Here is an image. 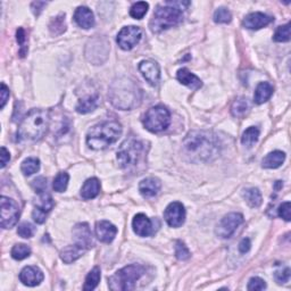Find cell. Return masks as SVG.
<instances>
[{
  "mask_svg": "<svg viewBox=\"0 0 291 291\" xmlns=\"http://www.w3.org/2000/svg\"><path fill=\"white\" fill-rule=\"evenodd\" d=\"M70 181V175L66 172H60L56 175V178L54 180L53 188L56 192H64L67 189V185H69Z\"/></svg>",
  "mask_w": 291,
  "mask_h": 291,
  "instance_id": "cell-33",
  "label": "cell"
},
{
  "mask_svg": "<svg viewBox=\"0 0 291 291\" xmlns=\"http://www.w3.org/2000/svg\"><path fill=\"white\" fill-rule=\"evenodd\" d=\"M232 19V14L230 10H227L224 7H220L214 13V20L218 24H226L230 23Z\"/></svg>",
  "mask_w": 291,
  "mask_h": 291,
  "instance_id": "cell-38",
  "label": "cell"
},
{
  "mask_svg": "<svg viewBox=\"0 0 291 291\" xmlns=\"http://www.w3.org/2000/svg\"><path fill=\"white\" fill-rule=\"evenodd\" d=\"M96 236L101 242L109 243L115 239L117 227L108 221H99L96 223Z\"/></svg>",
  "mask_w": 291,
  "mask_h": 291,
  "instance_id": "cell-19",
  "label": "cell"
},
{
  "mask_svg": "<svg viewBox=\"0 0 291 291\" xmlns=\"http://www.w3.org/2000/svg\"><path fill=\"white\" fill-rule=\"evenodd\" d=\"M53 207L54 200L51 198V196L49 194H46V192H41L39 198L34 202V211L32 213L33 220L38 224H43L46 221L48 213L53 210Z\"/></svg>",
  "mask_w": 291,
  "mask_h": 291,
  "instance_id": "cell-12",
  "label": "cell"
},
{
  "mask_svg": "<svg viewBox=\"0 0 291 291\" xmlns=\"http://www.w3.org/2000/svg\"><path fill=\"white\" fill-rule=\"evenodd\" d=\"M73 237H74L76 245L85 247L88 251L93 247L92 235L87 223H79L73 227Z\"/></svg>",
  "mask_w": 291,
  "mask_h": 291,
  "instance_id": "cell-14",
  "label": "cell"
},
{
  "mask_svg": "<svg viewBox=\"0 0 291 291\" xmlns=\"http://www.w3.org/2000/svg\"><path fill=\"white\" fill-rule=\"evenodd\" d=\"M184 148L192 158L212 160L220 154V141L210 131H192L185 137Z\"/></svg>",
  "mask_w": 291,
  "mask_h": 291,
  "instance_id": "cell-1",
  "label": "cell"
},
{
  "mask_svg": "<svg viewBox=\"0 0 291 291\" xmlns=\"http://www.w3.org/2000/svg\"><path fill=\"white\" fill-rule=\"evenodd\" d=\"M183 14L182 10L174 6H171L168 3L160 5L155 9L153 17L150 19L149 28L154 33H160L170 28H173L182 22Z\"/></svg>",
  "mask_w": 291,
  "mask_h": 291,
  "instance_id": "cell-5",
  "label": "cell"
},
{
  "mask_svg": "<svg viewBox=\"0 0 291 291\" xmlns=\"http://www.w3.org/2000/svg\"><path fill=\"white\" fill-rule=\"evenodd\" d=\"M2 204V211H0V224L3 228H12L16 225L19 217V209L15 200L8 198V197H2L0 200Z\"/></svg>",
  "mask_w": 291,
  "mask_h": 291,
  "instance_id": "cell-9",
  "label": "cell"
},
{
  "mask_svg": "<svg viewBox=\"0 0 291 291\" xmlns=\"http://www.w3.org/2000/svg\"><path fill=\"white\" fill-rule=\"evenodd\" d=\"M242 222L243 216L240 213H230V214L223 217L221 222L218 223L215 231L216 235L222 239L230 238L237 228L242 224Z\"/></svg>",
  "mask_w": 291,
  "mask_h": 291,
  "instance_id": "cell-10",
  "label": "cell"
},
{
  "mask_svg": "<svg viewBox=\"0 0 291 291\" xmlns=\"http://www.w3.org/2000/svg\"><path fill=\"white\" fill-rule=\"evenodd\" d=\"M142 36V31L138 27H126L119 31L116 38V43L123 50H131L137 46Z\"/></svg>",
  "mask_w": 291,
  "mask_h": 291,
  "instance_id": "cell-11",
  "label": "cell"
},
{
  "mask_svg": "<svg viewBox=\"0 0 291 291\" xmlns=\"http://www.w3.org/2000/svg\"><path fill=\"white\" fill-rule=\"evenodd\" d=\"M274 278L275 280H277V282L280 284L288 282L290 279V268L285 267L283 269H279V271L275 272Z\"/></svg>",
  "mask_w": 291,
  "mask_h": 291,
  "instance_id": "cell-44",
  "label": "cell"
},
{
  "mask_svg": "<svg viewBox=\"0 0 291 291\" xmlns=\"http://www.w3.org/2000/svg\"><path fill=\"white\" fill-rule=\"evenodd\" d=\"M34 226L28 222H24L17 227V235L24 239L32 238L34 235Z\"/></svg>",
  "mask_w": 291,
  "mask_h": 291,
  "instance_id": "cell-41",
  "label": "cell"
},
{
  "mask_svg": "<svg viewBox=\"0 0 291 291\" xmlns=\"http://www.w3.org/2000/svg\"><path fill=\"white\" fill-rule=\"evenodd\" d=\"M20 170H22L24 175H27V176L32 175L40 170V160L35 157L27 158L22 163V165H20Z\"/></svg>",
  "mask_w": 291,
  "mask_h": 291,
  "instance_id": "cell-32",
  "label": "cell"
},
{
  "mask_svg": "<svg viewBox=\"0 0 291 291\" xmlns=\"http://www.w3.org/2000/svg\"><path fill=\"white\" fill-rule=\"evenodd\" d=\"M12 257L16 261H22V259L28 258L31 255V249L24 243H17L12 249Z\"/></svg>",
  "mask_w": 291,
  "mask_h": 291,
  "instance_id": "cell-34",
  "label": "cell"
},
{
  "mask_svg": "<svg viewBox=\"0 0 291 291\" xmlns=\"http://www.w3.org/2000/svg\"><path fill=\"white\" fill-rule=\"evenodd\" d=\"M142 123L148 131L153 133L162 132L171 124V113L166 107L158 105L149 108L144 114Z\"/></svg>",
  "mask_w": 291,
  "mask_h": 291,
  "instance_id": "cell-8",
  "label": "cell"
},
{
  "mask_svg": "<svg viewBox=\"0 0 291 291\" xmlns=\"http://www.w3.org/2000/svg\"><path fill=\"white\" fill-rule=\"evenodd\" d=\"M251 246H252L251 240H249L248 238H243L240 241V243H239V252H240L241 254H246L249 252Z\"/></svg>",
  "mask_w": 291,
  "mask_h": 291,
  "instance_id": "cell-47",
  "label": "cell"
},
{
  "mask_svg": "<svg viewBox=\"0 0 291 291\" xmlns=\"http://www.w3.org/2000/svg\"><path fill=\"white\" fill-rule=\"evenodd\" d=\"M144 267L141 265H128L112 275L108 279L109 289L113 291L134 290L138 280L144 274Z\"/></svg>",
  "mask_w": 291,
  "mask_h": 291,
  "instance_id": "cell-7",
  "label": "cell"
},
{
  "mask_svg": "<svg viewBox=\"0 0 291 291\" xmlns=\"http://www.w3.org/2000/svg\"><path fill=\"white\" fill-rule=\"evenodd\" d=\"M148 9H149L148 3L139 2V3L134 4L133 6L131 7V9H130V15H131V16L133 18H136V19H141V18H143L144 15L147 14Z\"/></svg>",
  "mask_w": 291,
  "mask_h": 291,
  "instance_id": "cell-35",
  "label": "cell"
},
{
  "mask_svg": "<svg viewBox=\"0 0 291 291\" xmlns=\"http://www.w3.org/2000/svg\"><path fill=\"white\" fill-rule=\"evenodd\" d=\"M33 189L35 190V192H38V194H41V192H44L45 189L47 188V180L43 176H40V178L35 179L32 183Z\"/></svg>",
  "mask_w": 291,
  "mask_h": 291,
  "instance_id": "cell-45",
  "label": "cell"
},
{
  "mask_svg": "<svg viewBox=\"0 0 291 291\" xmlns=\"http://www.w3.org/2000/svg\"><path fill=\"white\" fill-rule=\"evenodd\" d=\"M242 196H243V198L246 199L247 204L251 207H253V209H257V207L262 205V201H263L262 194L257 188L246 189L245 191H243Z\"/></svg>",
  "mask_w": 291,
  "mask_h": 291,
  "instance_id": "cell-29",
  "label": "cell"
},
{
  "mask_svg": "<svg viewBox=\"0 0 291 291\" xmlns=\"http://www.w3.org/2000/svg\"><path fill=\"white\" fill-rule=\"evenodd\" d=\"M16 40L19 45V55L20 57H24L28 54V47H27V34L23 28H18L16 31Z\"/></svg>",
  "mask_w": 291,
  "mask_h": 291,
  "instance_id": "cell-39",
  "label": "cell"
},
{
  "mask_svg": "<svg viewBox=\"0 0 291 291\" xmlns=\"http://www.w3.org/2000/svg\"><path fill=\"white\" fill-rule=\"evenodd\" d=\"M164 218L170 226L180 227L185 221L184 206L179 201L171 202L164 212Z\"/></svg>",
  "mask_w": 291,
  "mask_h": 291,
  "instance_id": "cell-13",
  "label": "cell"
},
{
  "mask_svg": "<svg viewBox=\"0 0 291 291\" xmlns=\"http://www.w3.org/2000/svg\"><path fill=\"white\" fill-rule=\"evenodd\" d=\"M259 138V130L256 127L248 128L245 132H243L241 137V143L247 148H252L253 146L258 141Z\"/></svg>",
  "mask_w": 291,
  "mask_h": 291,
  "instance_id": "cell-30",
  "label": "cell"
},
{
  "mask_svg": "<svg viewBox=\"0 0 291 291\" xmlns=\"http://www.w3.org/2000/svg\"><path fill=\"white\" fill-rule=\"evenodd\" d=\"M285 159V154L280 150L269 153L262 160V166L264 169H278L281 166Z\"/></svg>",
  "mask_w": 291,
  "mask_h": 291,
  "instance_id": "cell-26",
  "label": "cell"
},
{
  "mask_svg": "<svg viewBox=\"0 0 291 291\" xmlns=\"http://www.w3.org/2000/svg\"><path fill=\"white\" fill-rule=\"evenodd\" d=\"M122 134V126L115 121H107L92 127L87 136V143L93 150H101L116 142Z\"/></svg>",
  "mask_w": 291,
  "mask_h": 291,
  "instance_id": "cell-4",
  "label": "cell"
},
{
  "mask_svg": "<svg viewBox=\"0 0 291 291\" xmlns=\"http://www.w3.org/2000/svg\"><path fill=\"white\" fill-rule=\"evenodd\" d=\"M49 127V113L44 109H31L18 126V141H38Z\"/></svg>",
  "mask_w": 291,
  "mask_h": 291,
  "instance_id": "cell-3",
  "label": "cell"
},
{
  "mask_svg": "<svg viewBox=\"0 0 291 291\" xmlns=\"http://www.w3.org/2000/svg\"><path fill=\"white\" fill-rule=\"evenodd\" d=\"M139 71L149 85L157 86L160 79V70L158 64L153 60H142L139 64Z\"/></svg>",
  "mask_w": 291,
  "mask_h": 291,
  "instance_id": "cell-15",
  "label": "cell"
},
{
  "mask_svg": "<svg viewBox=\"0 0 291 291\" xmlns=\"http://www.w3.org/2000/svg\"><path fill=\"white\" fill-rule=\"evenodd\" d=\"M109 100L114 106L122 111H130L141 101V91L134 81L121 77L113 82L108 93Z\"/></svg>",
  "mask_w": 291,
  "mask_h": 291,
  "instance_id": "cell-2",
  "label": "cell"
},
{
  "mask_svg": "<svg viewBox=\"0 0 291 291\" xmlns=\"http://www.w3.org/2000/svg\"><path fill=\"white\" fill-rule=\"evenodd\" d=\"M98 103H99V97L98 95L95 96H88L86 98H83L79 101L76 106V112L80 114H88L98 107Z\"/></svg>",
  "mask_w": 291,
  "mask_h": 291,
  "instance_id": "cell-27",
  "label": "cell"
},
{
  "mask_svg": "<svg viewBox=\"0 0 291 291\" xmlns=\"http://www.w3.org/2000/svg\"><path fill=\"white\" fill-rule=\"evenodd\" d=\"M160 181L155 178H147L140 182L139 184V191L144 198H153V197L157 196L160 190Z\"/></svg>",
  "mask_w": 291,
  "mask_h": 291,
  "instance_id": "cell-21",
  "label": "cell"
},
{
  "mask_svg": "<svg viewBox=\"0 0 291 291\" xmlns=\"http://www.w3.org/2000/svg\"><path fill=\"white\" fill-rule=\"evenodd\" d=\"M249 111H251V105H249L247 98H238L231 106V114L235 117H243L247 115Z\"/></svg>",
  "mask_w": 291,
  "mask_h": 291,
  "instance_id": "cell-28",
  "label": "cell"
},
{
  "mask_svg": "<svg viewBox=\"0 0 291 291\" xmlns=\"http://www.w3.org/2000/svg\"><path fill=\"white\" fill-rule=\"evenodd\" d=\"M273 40L275 43H288L290 40V24L279 27L273 35Z\"/></svg>",
  "mask_w": 291,
  "mask_h": 291,
  "instance_id": "cell-37",
  "label": "cell"
},
{
  "mask_svg": "<svg viewBox=\"0 0 291 291\" xmlns=\"http://www.w3.org/2000/svg\"><path fill=\"white\" fill-rule=\"evenodd\" d=\"M86 252H88V249L74 243V245L65 247L63 251L60 252V258L65 264H71L73 262H75L76 259L82 257V255Z\"/></svg>",
  "mask_w": 291,
  "mask_h": 291,
  "instance_id": "cell-23",
  "label": "cell"
},
{
  "mask_svg": "<svg viewBox=\"0 0 291 291\" xmlns=\"http://www.w3.org/2000/svg\"><path fill=\"white\" fill-rule=\"evenodd\" d=\"M278 214L280 217H282L284 221L289 222L291 220V204L290 201H285L280 205L278 210Z\"/></svg>",
  "mask_w": 291,
  "mask_h": 291,
  "instance_id": "cell-43",
  "label": "cell"
},
{
  "mask_svg": "<svg viewBox=\"0 0 291 291\" xmlns=\"http://www.w3.org/2000/svg\"><path fill=\"white\" fill-rule=\"evenodd\" d=\"M45 275L43 271L36 266H25L19 273V280L24 285L35 287L44 281Z\"/></svg>",
  "mask_w": 291,
  "mask_h": 291,
  "instance_id": "cell-16",
  "label": "cell"
},
{
  "mask_svg": "<svg viewBox=\"0 0 291 291\" xmlns=\"http://www.w3.org/2000/svg\"><path fill=\"white\" fill-rule=\"evenodd\" d=\"M49 29L51 31V33L54 34H60L65 32L66 30V23H65V15L60 14L58 16H56L49 25Z\"/></svg>",
  "mask_w": 291,
  "mask_h": 291,
  "instance_id": "cell-36",
  "label": "cell"
},
{
  "mask_svg": "<svg viewBox=\"0 0 291 291\" xmlns=\"http://www.w3.org/2000/svg\"><path fill=\"white\" fill-rule=\"evenodd\" d=\"M100 191V182L96 178L88 179L82 185L81 189V197L83 199L89 200L93 199L99 195Z\"/></svg>",
  "mask_w": 291,
  "mask_h": 291,
  "instance_id": "cell-24",
  "label": "cell"
},
{
  "mask_svg": "<svg viewBox=\"0 0 291 291\" xmlns=\"http://www.w3.org/2000/svg\"><path fill=\"white\" fill-rule=\"evenodd\" d=\"M74 20L80 28L89 30L95 27V15L86 6H81L75 10L74 13Z\"/></svg>",
  "mask_w": 291,
  "mask_h": 291,
  "instance_id": "cell-20",
  "label": "cell"
},
{
  "mask_svg": "<svg viewBox=\"0 0 291 291\" xmlns=\"http://www.w3.org/2000/svg\"><path fill=\"white\" fill-rule=\"evenodd\" d=\"M176 77H178V80L182 83V85L190 88L191 90H198L202 87L201 80L198 76L195 75L194 73H191L188 69L179 70Z\"/></svg>",
  "mask_w": 291,
  "mask_h": 291,
  "instance_id": "cell-22",
  "label": "cell"
},
{
  "mask_svg": "<svg viewBox=\"0 0 291 291\" xmlns=\"http://www.w3.org/2000/svg\"><path fill=\"white\" fill-rule=\"evenodd\" d=\"M0 95H2V103H0V108L3 109L5 105H6V102L9 98V89L5 83H2V90H0Z\"/></svg>",
  "mask_w": 291,
  "mask_h": 291,
  "instance_id": "cell-46",
  "label": "cell"
},
{
  "mask_svg": "<svg viewBox=\"0 0 291 291\" xmlns=\"http://www.w3.org/2000/svg\"><path fill=\"white\" fill-rule=\"evenodd\" d=\"M273 95V87L268 82H261L256 88L254 95V101L257 105L266 102Z\"/></svg>",
  "mask_w": 291,
  "mask_h": 291,
  "instance_id": "cell-25",
  "label": "cell"
},
{
  "mask_svg": "<svg viewBox=\"0 0 291 291\" xmlns=\"http://www.w3.org/2000/svg\"><path fill=\"white\" fill-rule=\"evenodd\" d=\"M9 159H10L9 152L5 147H2V169H4L5 166L7 165Z\"/></svg>",
  "mask_w": 291,
  "mask_h": 291,
  "instance_id": "cell-49",
  "label": "cell"
},
{
  "mask_svg": "<svg viewBox=\"0 0 291 291\" xmlns=\"http://www.w3.org/2000/svg\"><path fill=\"white\" fill-rule=\"evenodd\" d=\"M99 281H100V268L96 266V267H93L89 272V274L87 275L85 287H83V289H85L86 291H91L93 289H96L97 285L99 284Z\"/></svg>",
  "mask_w": 291,
  "mask_h": 291,
  "instance_id": "cell-31",
  "label": "cell"
},
{
  "mask_svg": "<svg viewBox=\"0 0 291 291\" xmlns=\"http://www.w3.org/2000/svg\"><path fill=\"white\" fill-rule=\"evenodd\" d=\"M132 227L134 233L139 237H149L152 236L155 231L153 222L150 221V218L142 214V213L134 216L132 221Z\"/></svg>",
  "mask_w": 291,
  "mask_h": 291,
  "instance_id": "cell-18",
  "label": "cell"
},
{
  "mask_svg": "<svg viewBox=\"0 0 291 291\" xmlns=\"http://www.w3.org/2000/svg\"><path fill=\"white\" fill-rule=\"evenodd\" d=\"M247 288H248V290H251V291L264 290L265 288H266V283H265L263 279L255 277V278H252L251 280H249V283H248Z\"/></svg>",
  "mask_w": 291,
  "mask_h": 291,
  "instance_id": "cell-42",
  "label": "cell"
},
{
  "mask_svg": "<svg viewBox=\"0 0 291 291\" xmlns=\"http://www.w3.org/2000/svg\"><path fill=\"white\" fill-rule=\"evenodd\" d=\"M273 22V17L268 16V15L259 12H255L247 15L243 19L242 25L243 28L248 30H259L265 27H267L269 23Z\"/></svg>",
  "mask_w": 291,
  "mask_h": 291,
  "instance_id": "cell-17",
  "label": "cell"
},
{
  "mask_svg": "<svg viewBox=\"0 0 291 291\" xmlns=\"http://www.w3.org/2000/svg\"><path fill=\"white\" fill-rule=\"evenodd\" d=\"M175 256L180 261H186V259L190 258L191 254L189 252L188 247L184 245V242L182 241H176L175 243Z\"/></svg>",
  "mask_w": 291,
  "mask_h": 291,
  "instance_id": "cell-40",
  "label": "cell"
},
{
  "mask_svg": "<svg viewBox=\"0 0 291 291\" xmlns=\"http://www.w3.org/2000/svg\"><path fill=\"white\" fill-rule=\"evenodd\" d=\"M146 158L144 144L137 139H129L122 143L117 152V160L122 169L133 170Z\"/></svg>",
  "mask_w": 291,
  "mask_h": 291,
  "instance_id": "cell-6",
  "label": "cell"
},
{
  "mask_svg": "<svg viewBox=\"0 0 291 291\" xmlns=\"http://www.w3.org/2000/svg\"><path fill=\"white\" fill-rule=\"evenodd\" d=\"M45 6H47V3H45V2H34V3L31 4L32 12L34 13V15H36V16H39L40 13L43 12V9H44Z\"/></svg>",
  "mask_w": 291,
  "mask_h": 291,
  "instance_id": "cell-48",
  "label": "cell"
}]
</instances>
